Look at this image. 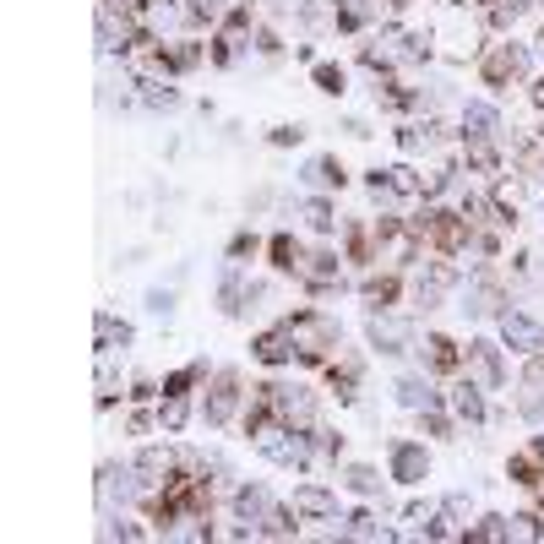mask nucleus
<instances>
[{
	"mask_svg": "<svg viewBox=\"0 0 544 544\" xmlns=\"http://www.w3.org/2000/svg\"><path fill=\"white\" fill-rule=\"evenodd\" d=\"M387 474L398 479V485H425L430 479V452H425V441H408L398 436L387 447Z\"/></svg>",
	"mask_w": 544,
	"mask_h": 544,
	"instance_id": "nucleus-5",
	"label": "nucleus"
},
{
	"mask_svg": "<svg viewBox=\"0 0 544 544\" xmlns=\"http://www.w3.org/2000/svg\"><path fill=\"white\" fill-rule=\"evenodd\" d=\"M120 398H131V381H120L115 376V365H109V360H98V414H109V408H115Z\"/></svg>",
	"mask_w": 544,
	"mask_h": 544,
	"instance_id": "nucleus-28",
	"label": "nucleus"
},
{
	"mask_svg": "<svg viewBox=\"0 0 544 544\" xmlns=\"http://www.w3.org/2000/svg\"><path fill=\"white\" fill-rule=\"evenodd\" d=\"M191 425V398H158V436H185Z\"/></svg>",
	"mask_w": 544,
	"mask_h": 544,
	"instance_id": "nucleus-29",
	"label": "nucleus"
},
{
	"mask_svg": "<svg viewBox=\"0 0 544 544\" xmlns=\"http://www.w3.org/2000/svg\"><path fill=\"white\" fill-rule=\"evenodd\" d=\"M343 490H354V496H381V474H376V468H370V463H349V468H343Z\"/></svg>",
	"mask_w": 544,
	"mask_h": 544,
	"instance_id": "nucleus-34",
	"label": "nucleus"
},
{
	"mask_svg": "<svg viewBox=\"0 0 544 544\" xmlns=\"http://www.w3.org/2000/svg\"><path fill=\"white\" fill-rule=\"evenodd\" d=\"M311 191H321V196H332V191H343L349 185V169H343V158L338 153H321V158H311L305 164V175H300Z\"/></svg>",
	"mask_w": 544,
	"mask_h": 544,
	"instance_id": "nucleus-19",
	"label": "nucleus"
},
{
	"mask_svg": "<svg viewBox=\"0 0 544 544\" xmlns=\"http://www.w3.org/2000/svg\"><path fill=\"white\" fill-rule=\"evenodd\" d=\"M300 283L311 300H332V294H343V251H332V245H316L311 256H305V267H300Z\"/></svg>",
	"mask_w": 544,
	"mask_h": 544,
	"instance_id": "nucleus-4",
	"label": "nucleus"
},
{
	"mask_svg": "<svg viewBox=\"0 0 544 544\" xmlns=\"http://www.w3.org/2000/svg\"><path fill=\"white\" fill-rule=\"evenodd\" d=\"M300 523H305V517L294 512V501H289V506L272 501V506H267V517L256 523V534H262V539H300Z\"/></svg>",
	"mask_w": 544,
	"mask_h": 544,
	"instance_id": "nucleus-23",
	"label": "nucleus"
},
{
	"mask_svg": "<svg viewBox=\"0 0 544 544\" xmlns=\"http://www.w3.org/2000/svg\"><path fill=\"white\" fill-rule=\"evenodd\" d=\"M98 11H147V0H98Z\"/></svg>",
	"mask_w": 544,
	"mask_h": 544,
	"instance_id": "nucleus-45",
	"label": "nucleus"
},
{
	"mask_svg": "<svg viewBox=\"0 0 544 544\" xmlns=\"http://www.w3.org/2000/svg\"><path fill=\"white\" fill-rule=\"evenodd\" d=\"M343 262L349 267H381V251H376V229H370V218H354V224H343Z\"/></svg>",
	"mask_w": 544,
	"mask_h": 544,
	"instance_id": "nucleus-17",
	"label": "nucleus"
},
{
	"mask_svg": "<svg viewBox=\"0 0 544 544\" xmlns=\"http://www.w3.org/2000/svg\"><path fill=\"white\" fill-rule=\"evenodd\" d=\"M294 213H300V224L311 229V234H332V229H338V207H332V196H321V191L305 196Z\"/></svg>",
	"mask_w": 544,
	"mask_h": 544,
	"instance_id": "nucleus-24",
	"label": "nucleus"
},
{
	"mask_svg": "<svg viewBox=\"0 0 544 544\" xmlns=\"http://www.w3.org/2000/svg\"><path fill=\"white\" fill-rule=\"evenodd\" d=\"M360 300H365V311H398L403 305V272L398 267H370L360 278Z\"/></svg>",
	"mask_w": 544,
	"mask_h": 544,
	"instance_id": "nucleus-8",
	"label": "nucleus"
},
{
	"mask_svg": "<svg viewBox=\"0 0 544 544\" xmlns=\"http://www.w3.org/2000/svg\"><path fill=\"white\" fill-rule=\"evenodd\" d=\"M142 104H147V109H158V115H169V109H180L185 98H180L175 82H153V88H142Z\"/></svg>",
	"mask_w": 544,
	"mask_h": 544,
	"instance_id": "nucleus-41",
	"label": "nucleus"
},
{
	"mask_svg": "<svg viewBox=\"0 0 544 544\" xmlns=\"http://www.w3.org/2000/svg\"><path fill=\"white\" fill-rule=\"evenodd\" d=\"M463 376H474L485 392H496L501 381H506V365H501V349H496V343H485V338L463 343Z\"/></svg>",
	"mask_w": 544,
	"mask_h": 544,
	"instance_id": "nucleus-10",
	"label": "nucleus"
},
{
	"mask_svg": "<svg viewBox=\"0 0 544 544\" xmlns=\"http://www.w3.org/2000/svg\"><path fill=\"white\" fill-rule=\"evenodd\" d=\"M506 534L523 539V544L544 539V512H539V506H534V512H512V517H506Z\"/></svg>",
	"mask_w": 544,
	"mask_h": 544,
	"instance_id": "nucleus-38",
	"label": "nucleus"
},
{
	"mask_svg": "<svg viewBox=\"0 0 544 544\" xmlns=\"http://www.w3.org/2000/svg\"><path fill=\"white\" fill-rule=\"evenodd\" d=\"M311 82H316V93H327V98H343V93H349V71H343L338 60H316V66H311Z\"/></svg>",
	"mask_w": 544,
	"mask_h": 544,
	"instance_id": "nucleus-32",
	"label": "nucleus"
},
{
	"mask_svg": "<svg viewBox=\"0 0 544 544\" xmlns=\"http://www.w3.org/2000/svg\"><path fill=\"white\" fill-rule=\"evenodd\" d=\"M501 343L512 354H523V360H534V354H544V327L528 311H506L501 316Z\"/></svg>",
	"mask_w": 544,
	"mask_h": 544,
	"instance_id": "nucleus-11",
	"label": "nucleus"
},
{
	"mask_svg": "<svg viewBox=\"0 0 544 544\" xmlns=\"http://www.w3.org/2000/svg\"><path fill=\"white\" fill-rule=\"evenodd\" d=\"M534 49H539V55H544V28H539V39H534Z\"/></svg>",
	"mask_w": 544,
	"mask_h": 544,
	"instance_id": "nucleus-49",
	"label": "nucleus"
},
{
	"mask_svg": "<svg viewBox=\"0 0 544 544\" xmlns=\"http://www.w3.org/2000/svg\"><path fill=\"white\" fill-rule=\"evenodd\" d=\"M153 528H142V523H131V517H104L98 523V539H147Z\"/></svg>",
	"mask_w": 544,
	"mask_h": 544,
	"instance_id": "nucleus-42",
	"label": "nucleus"
},
{
	"mask_svg": "<svg viewBox=\"0 0 544 544\" xmlns=\"http://www.w3.org/2000/svg\"><path fill=\"white\" fill-rule=\"evenodd\" d=\"M294 512L305 523H332L338 517V490L321 485V479H305V485H294Z\"/></svg>",
	"mask_w": 544,
	"mask_h": 544,
	"instance_id": "nucleus-13",
	"label": "nucleus"
},
{
	"mask_svg": "<svg viewBox=\"0 0 544 544\" xmlns=\"http://www.w3.org/2000/svg\"><path fill=\"white\" fill-rule=\"evenodd\" d=\"M447 408L457 419H468V425H485V387L474 376H457V387L447 392Z\"/></svg>",
	"mask_w": 544,
	"mask_h": 544,
	"instance_id": "nucleus-20",
	"label": "nucleus"
},
{
	"mask_svg": "<svg viewBox=\"0 0 544 544\" xmlns=\"http://www.w3.org/2000/svg\"><path fill=\"white\" fill-rule=\"evenodd\" d=\"M251 360L262 365V370H289V365H294V343H289V332H283L278 321L251 338Z\"/></svg>",
	"mask_w": 544,
	"mask_h": 544,
	"instance_id": "nucleus-15",
	"label": "nucleus"
},
{
	"mask_svg": "<svg viewBox=\"0 0 544 544\" xmlns=\"http://www.w3.org/2000/svg\"><path fill=\"white\" fill-rule=\"evenodd\" d=\"M387 191L408 202V196H425V180H419L414 164H392V169H387Z\"/></svg>",
	"mask_w": 544,
	"mask_h": 544,
	"instance_id": "nucleus-35",
	"label": "nucleus"
},
{
	"mask_svg": "<svg viewBox=\"0 0 544 544\" xmlns=\"http://www.w3.org/2000/svg\"><path fill=\"white\" fill-rule=\"evenodd\" d=\"M338 539H392V528H381L376 512H354L349 523L338 528Z\"/></svg>",
	"mask_w": 544,
	"mask_h": 544,
	"instance_id": "nucleus-37",
	"label": "nucleus"
},
{
	"mask_svg": "<svg viewBox=\"0 0 544 544\" xmlns=\"http://www.w3.org/2000/svg\"><path fill=\"white\" fill-rule=\"evenodd\" d=\"M528 104H534V109H539V115H544V77L534 82V88H528Z\"/></svg>",
	"mask_w": 544,
	"mask_h": 544,
	"instance_id": "nucleus-47",
	"label": "nucleus"
},
{
	"mask_svg": "<svg viewBox=\"0 0 544 544\" xmlns=\"http://www.w3.org/2000/svg\"><path fill=\"white\" fill-rule=\"evenodd\" d=\"M474 11H479V22H485L490 33H501V39H506V33H512L517 22H523L528 0H485V6H474Z\"/></svg>",
	"mask_w": 544,
	"mask_h": 544,
	"instance_id": "nucleus-22",
	"label": "nucleus"
},
{
	"mask_svg": "<svg viewBox=\"0 0 544 544\" xmlns=\"http://www.w3.org/2000/svg\"><path fill=\"white\" fill-rule=\"evenodd\" d=\"M419 430H425V436H436V441H452L457 414H447V403H436V408H419Z\"/></svg>",
	"mask_w": 544,
	"mask_h": 544,
	"instance_id": "nucleus-36",
	"label": "nucleus"
},
{
	"mask_svg": "<svg viewBox=\"0 0 544 544\" xmlns=\"http://www.w3.org/2000/svg\"><path fill=\"white\" fill-rule=\"evenodd\" d=\"M376 104L387 109V115H408V109L425 104V93H419V88H403V82H387V88H376Z\"/></svg>",
	"mask_w": 544,
	"mask_h": 544,
	"instance_id": "nucleus-30",
	"label": "nucleus"
},
{
	"mask_svg": "<svg viewBox=\"0 0 544 544\" xmlns=\"http://www.w3.org/2000/svg\"><path fill=\"white\" fill-rule=\"evenodd\" d=\"M305 256H311V245H305L294 229H278V234L267 240V267L278 272V278H300Z\"/></svg>",
	"mask_w": 544,
	"mask_h": 544,
	"instance_id": "nucleus-12",
	"label": "nucleus"
},
{
	"mask_svg": "<svg viewBox=\"0 0 544 544\" xmlns=\"http://www.w3.org/2000/svg\"><path fill=\"white\" fill-rule=\"evenodd\" d=\"M131 338H136L131 321H120L115 311H98L93 316V349H98V360H104V354H115V349H126Z\"/></svg>",
	"mask_w": 544,
	"mask_h": 544,
	"instance_id": "nucleus-21",
	"label": "nucleus"
},
{
	"mask_svg": "<svg viewBox=\"0 0 544 544\" xmlns=\"http://www.w3.org/2000/svg\"><path fill=\"white\" fill-rule=\"evenodd\" d=\"M365 338H370V349L376 354H403L408 343H414V332H408V321H398L392 311H370Z\"/></svg>",
	"mask_w": 544,
	"mask_h": 544,
	"instance_id": "nucleus-14",
	"label": "nucleus"
},
{
	"mask_svg": "<svg viewBox=\"0 0 544 544\" xmlns=\"http://www.w3.org/2000/svg\"><path fill=\"white\" fill-rule=\"evenodd\" d=\"M278 327L289 332L294 365H305V370H321V365L332 360V354L343 349V321L327 316V311H316V305H300V311L278 316Z\"/></svg>",
	"mask_w": 544,
	"mask_h": 544,
	"instance_id": "nucleus-1",
	"label": "nucleus"
},
{
	"mask_svg": "<svg viewBox=\"0 0 544 544\" xmlns=\"http://www.w3.org/2000/svg\"><path fill=\"white\" fill-rule=\"evenodd\" d=\"M262 251H267V240H262L256 229H240V234L229 240V262H234V267H245L251 256H262Z\"/></svg>",
	"mask_w": 544,
	"mask_h": 544,
	"instance_id": "nucleus-39",
	"label": "nucleus"
},
{
	"mask_svg": "<svg viewBox=\"0 0 544 544\" xmlns=\"http://www.w3.org/2000/svg\"><path fill=\"white\" fill-rule=\"evenodd\" d=\"M419 360L436 381H457L463 376V343L447 338V332H425V343H419Z\"/></svg>",
	"mask_w": 544,
	"mask_h": 544,
	"instance_id": "nucleus-6",
	"label": "nucleus"
},
{
	"mask_svg": "<svg viewBox=\"0 0 544 544\" xmlns=\"http://www.w3.org/2000/svg\"><path fill=\"white\" fill-rule=\"evenodd\" d=\"M370 17H376L370 0H332V28H338V33H365Z\"/></svg>",
	"mask_w": 544,
	"mask_h": 544,
	"instance_id": "nucleus-26",
	"label": "nucleus"
},
{
	"mask_svg": "<svg viewBox=\"0 0 544 544\" xmlns=\"http://www.w3.org/2000/svg\"><path fill=\"white\" fill-rule=\"evenodd\" d=\"M267 142L278 147V153H289V147H300V142H305V126H272V131H267Z\"/></svg>",
	"mask_w": 544,
	"mask_h": 544,
	"instance_id": "nucleus-43",
	"label": "nucleus"
},
{
	"mask_svg": "<svg viewBox=\"0 0 544 544\" xmlns=\"http://www.w3.org/2000/svg\"><path fill=\"white\" fill-rule=\"evenodd\" d=\"M343 131H349L354 142H365V136H370V126H365V120H343Z\"/></svg>",
	"mask_w": 544,
	"mask_h": 544,
	"instance_id": "nucleus-46",
	"label": "nucleus"
},
{
	"mask_svg": "<svg viewBox=\"0 0 544 544\" xmlns=\"http://www.w3.org/2000/svg\"><path fill=\"white\" fill-rule=\"evenodd\" d=\"M517 77H528V49L523 44H485L479 49V82H485L490 93H506Z\"/></svg>",
	"mask_w": 544,
	"mask_h": 544,
	"instance_id": "nucleus-3",
	"label": "nucleus"
},
{
	"mask_svg": "<svg viewBox=\"0 0 544 544\" xmlns=\"http://www.w3.org/2000/svg\"><path fill=\"white\" fill-rule=\"evenodd\" d=\"M506 479H512V485H523V490H539L544 485V436L523 441V447L506 457Z\"/></svg>",
	"mask_w": 544,
	"mask_h": 544,
	"instance_id": "nucleus-16",
	"label": "nucleus"
},
{
	"mask_svg": "<svg viewBox=\"0 0 544 544\" xmlns=\"http://www.w3.org/2000/svg\"><path fill=\"white\" fill-rule=\"evenodd\" d=\"M278 425H289V430H316V392L311 387H300V381H278Z\"/></svg>",
	"mask_w": 544,
	"mask_h": 544,
	"instance_id": "nucleus-9",
	"label": "nucleus"
},
{
	"mask_svg": "<svg viewBox=\"0 0 544 544\" xmlns=\"http://www.w3.org/2000/svg\"><path fill=\"white\" fill-rule=\"evenodd\" d=\"M251 49H256V55H262V60H283V49H289V44H283V33L272 28V22H256V33H251Z\"/></svg>",
	"mask_w": 544,
	"mask_h": 544,
	"instance_id": "nucleus-40",
	"label": "nucleus"
},
{
	"mask_svg": "<svg viewBox=\"0 0 544 544\" xmlns=\"http://www.w3.org/2000/svg\"><path fill=\"white\" fill-rule=\"evenodd\" d=\"M398 403H403V408H414V414H419V408H436V403H447V392H436L425 376H403V381H398Z\"/></svg>",
	"mask_w": 544,
	"mask_h": 544,
	"instance_id": "nucleus-27",
	"label": "nucleus"
},
{
	"mask_svg": "<svg viewBox=\"0 0 544 544\" xmlns=\"http://www.w3.org/2000/svg\"><path fill=\"white\" fill-rule=\"evenodd\" d=\"M229 506H234V517H240V523H262L272 496H267V485H234Z\"/></svg>",
	"mask_w": 544,
	"mask_h": 544,
	"instance_id": "nucleus-25",
	"label": "nucleus"
},
{
	"mask_svg": "<svg viewBox=\"0 0 544 544\" xmlns=\"http://www.w3.org/2000/svg\"><path fill=\"white\" fill-rule=\"evenodd\" d=\"M457 164L474 169V175H501V147H496V136H463V147H457Z\"/></svg>",
	"mask_w": 544,
	"mask_h": 544,
	"instance_id": "nucleus-18",
	"label": "nucleus"
},
{
	"mask_svg": "<svg viewBox=\"0 0 544 544\" xmlns=\"http://www.w3.org/2000/svg\"><path fill=\"white\" fill-rule=\"evenodd\" d=\"M457 539H463V544H501V539H512V534H506V517L501 512H485L479 523H468Z\"/></svg>",
	"mask_w": 544,
	"mask_h": 544,
	"instance_id": "nucleus-31",
	"label": "nucleus"
},
{
	"mask_svg": "<svg viewBox=\"0 0 544 544\" xmlns=\"http://www.w3.org/2000/svg\"><path fill=\"white\" fill-rule=\"evenodd\" d=\"M147 311L169 316V311H175V289H147Z\"/></svg>",
	"mask_w": 544,
	"mask_h": 544,
	"instance_id": "nucleus-44",
	"label": "nucleus"
},
{
	"mask_svg": "<svg viewBox=\"0 0 544 544\" xmlns=\"http://www.w3.org/2000/svg\"><path fill=\"white\" fill-rule=\"evenodd\" d=\"M321 376H327V392L338 403H354L360 398V381H365V360L354 349H338L327 365H321Z\"/></svg>",
	"mask_w": 544,
	"mask_h": 544,
	"instance_id": "nucleus-7",
	"label": "nucleus"
},
{
	"mask_svg": "<svg viewBox=\"0 0 544 544\" xmlns=\"http://www.w3.org/2000/svg\"><path fill=\"white\" fill-rule=\"evenodd\" d=\"M457 136H501V115L490 104H468L463 109V131Z\"/></svg>",
	"mask_w": 544,
	"mask_h": 544,
	"instance_id": "nucleus-33",
	"label": "nucleus"
},
{
	"mask_svg": "<svg viewBox=\"0 0 544 544\" xmlns=\"http://www.w3.org/2000/svg\"><path fill=\"white\" fill-rule=\"evenodd\" d=\"M245 398H251V392H245V370L240 365L213 370V376H207V392H202V425L207 430H224L229 419L245 408Z\"/></svg>",
	"mask_w": 544,
	"mask_h": 544,
	"instance_id": "nucleus-2",
	"label": "nucleus"
},
{
	"mask_svg": "<svg viewBox=\"0 0 544 544\" xmlns=\"http://www.w3.org/2000/svg\"><path fill=\"white\" fill-rule=\"evenodd\" d=\"M381 6H392V11H403V6H414V0H381Z\"/></svg>",
	"mask_w": 544,
	"mask_h": 544,
	"instance_id": "nucleus-48",
	"label": "nucleus"
}]
</instances>
